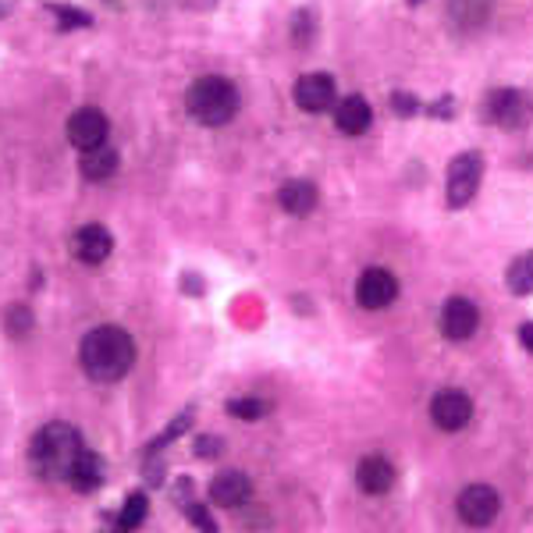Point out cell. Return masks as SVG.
Instances as JSON below:
<instances>
[{"label": "cell", "mask_w": 533, "mask_h": 533, "mask_svg": "<svg viewBox=\"0 0 533 533\" xmlns=\"http://www.w3.org/2000/svg\"><path fill=\"white\" fill-rule=\"evenodd\" d=\"M278 203H281V210L291 214V217H306V214L317 210L320 193H317L313 182H306V178H291V182H285V186L278 189Z\"/></svg>", "instance_id": "9a60e30c"}, {"label": "cell", "mask_w": 533, "mask_h": 533, "mask_svg": "<svg viewBox=\"0 0 533 533\" xmlns=\"http://www.w3.org/2000/svg\"><path fill=\"white\" fill-rule=\"evenodd\" d=\"M455 509H459V519H462L466 527H490V523L498 519L501 498H498V490H494V487L470 484L462 494H459Z\"/></svg>", "instance_id": "8992f818"}, {"label": "cell", "mask_w": 533, "mask_h": 533, "mask_svg": "<svg viewBox=\"0 0 533 533\" xmlns=\"http://www.w3.org/2000/svg\"><path fill=\"white\" fill-rule=\"evenodd\" d=\"M110 249H114V239H110V232H107L103 224H82V228L71 235V256H75L79 263H86V267L103 263V260L110 256Z\"/></svg>", "instance_id": "7c38bea8"}, {"label": "cell", "mask_w": 533, "mask_h": 533, "mask_svg": "<svg viewBox=\"0 0 533 533\" xmlns=\"http://www.w3.org/2000/svg\"><path fill=\"white\" fill-rule=\"evenodd\" d=\"M228 413H232L235 420H263V416L271 413V405H267L263 398H232V402H228Z\"/></svg>", "instance_id": "603a6c76"}, {"label": "cell", "mask_w": 533, "mask_h": 533, "mask_svg": "<svg viewBox=\"0 0 533 533\" xmlns=\"http://www.w3.org/2000/svg\"><path fill=\"white\" fill-rule=\"evenodd\" d=\"M391 110L402 114V118H413V114L420 110V103H416L413 93H395V97H391Z\"/></svg>", "instance_id": "83f0119b"}, {"label": "cell", "mask_w": 533, "mask_h": 533, "mask_svg": "<svg viewBox=\"0 0 533 533\" xmlns=\"http://www.w3.org/2000/svg\"><path fill=\"white\" fill-rule=\"evenodd\" d=\"M431 420H434L441 431H448V434H455V431H462L470 420H473V402H470V395L466 391H437L434 402H431Z\"/></svg>", "instance_id": "ba28073f"}, {"label": "cell", "mask_w": 533, "mask_h": 533, "mask_svg": "<svg viewBox=\"0 0 533 533\" xmlns=\"http://www.w3.org/2000/svg\"><path fill=\"white\" fill-rule=\"evenodd\" d=\"M82 178L86 182H107V178H114V171H118V149H110V146H93V149H82Z\"/></svg>", "instance_id": "d6986e66"}, {"label": "cell", "mask_w": 533, "mask_h": 533, "mask_svg": "<svg viewBox=\"0 0 533 533\" xmlns=\"http://www.w3.org/2000/svg\"><path fill=\"white\" fill-rule=\"evenodd\" d=\"M455 110V100L452 97H441L437 103H427V114H434V118H448Z\"/></svg>", "instance_id": "f546056e"}, {"label": "cell", "mask_w": 533, "mask_h": 533, "mask_svg": "<svg viewBox=\"0 0 533 533\" xmlns=\"http://www.w3.org/2000/svg\"><path fill=\"white\" fill-rule=\"evenodd\" d=\"M182 509H186V516H189V519H193V523L203 533H217V523H214V516H210V512H206L203 505H193V501H186Z\"/></svg>", "instance_id": "484cf974"}, {"label": "cell", "mask_w": 533, "mask_h": 533, "mask_svg": "<svg viewBox=\"0 0 533 533\" xmlns=\"http://www.w3.org/2000/svg\"><path fill=\"white\" fill-rule=\"evenodd\" d=\"M79 363L86 370L90 381L97 385H114L121 381L132 363H136V341L125 328H114V324H103L93 328L82 345H79Z\"/></svg>", "instance_id": "6da1fadb"}, {"label": "cell", "mask_w": 533, "mask_h": 533, "mask_svg": "<svg viewBox=\"0 0 533 533\" xmlns=\"http://www.w3.org/2000/svg\"><path fill=\"white\" fill-rule=\"evenodd\" d=\"M189 424H193V413H182V416H178V420H175V424H171V427H167L164 434H160L157 441H153V444H149V452H157V448H164L167 441H175V437L182 434V431H186Z\"/></svg>", "instance_id": "4316f807"}, {"label": "cell", "mask_w": 533, "mask_h": 533, "mask_svg": "<svg viewBox=\"0 0 533 533\" xmlns=\"http://www.w3.org/2000/svg\"><path fill=\"white\" fill-rule=\"evenodd\" d=\"M239 90L224 75H203L195 79L186 93V110L195 125L203 128H221L239 114Z\"/></svg>", "instance_id": "3957f363"}, {"label": "cell", "mask_w": 533, "mask_h": 533, "mask_svg": "<svg viewBox=\"0 0 533 533\" xmlns=\"http://www.w3.org/2000/svg\"><path fill=\"white\" fill-rule=\"evenodd\" d=\"M103 477H107L103 459H100L97 452L82 448V455L75 459V466H71V473H68V484L75 487V490H82V494H90V490H97V487L103 484Z\"/></svg>", "instance_id": "ac0fdd59"}, {"label": "cell", "mask_w": 533, "mask_h": 533, "mask_svg": "<svg viewBox=\"0 0 533 533\" xmlns=\"http://www.w3.org/2000/svg\"><path fill=\"white\" fill-rule=\"evenodd\" d=\"M335 97H338L335 79L324 75V71H309V75H302V79L295 82V103H299L306 114H324V110L335 103Z\"/></svg>", "instance_id": "8fae6325"}, {"label": "cell", "mask_w": 533, "mask_h": 533, "mask_svg": "<svg viewBox=\"0 0 533 533\" xmlns=\"http://www.w3.org/2000/svg\"><path fill=\"white\" fill-rule=\"evenodd\" d=\"M494 0H448V25L455 33H477L490 22Z\"/></svg>", "instance_id": "5bb4252c"}, {"label": "cell", "mask_w": 533, "mask_h": 533, "mask_svg": "<svg viewBox=\"0 0 533 533\" xmlns=\"http://www.w3.org/2000/svg\"><path fill=\"white\" fill-rule=\"evenodd\" d=\"M195 455H199V459H214V455H221V437L203 434L199 441H195Z\"/></svg>", "instance_id": "f1b7e54d"}, {"label": "cell", "mask_w": 533, "mask_h": 533, "mask_svg": "<svg viewBox=\"0 0 533 533\" xmlns=\"http://www.w3.org/2000/svg\"><path fill=\"white\" fill-rule=\"evenodd\" d=\"M249 494H252V481L245 477L243 470H224L210 484V501L221 505V509H239V505L249 501Z\"/></svg>", "instance_id": "4fadbf2b"}, {"label": "cell", "mask_w": 533, "mask_h": 533, "mask_svg": "<svg viewBox=\"0 0 533 533\" xmlns=\"http://www.w3.org/2000/svg\"><path fill=\"white\" fill-rule=\"evenodd\" d=\"M481 178H484V157L477 153V149H466V153H459L452 164H448V206L452 210H459V206H466L477 189H481Z\"/></svg>", "instance_id": "5b68a950"}, {"label": "cell", "mask_w": 533, "mask_h": 533, "mask_svg": "<svg viewBox=\"0 0 533 533\" xmlns=\"http://www.w3.org/2000/svg\"><path fill=\"white\" fill-rule=\"evenodd\" d=\"M82 448H86L82 434L71 424L53 420L47 427H40L36 437H33V444H29V466H33V473L40 481H50V484L68 481V473H71L75 459L82 455Z\"/></svg>", "instance_id": "7a4b0ae2"}, {"label": "cell", "mask_w": 533, "mask_h": 533, "mask_svg": "<svg viewBox=\"0 0 533 533\" xmlns=\"http://www.w3.org/2000/svg\"><path fill=\"white\" fill-rule=\"evenodd\" d=\"M477 328H481V309H477L470 299L455 295V299L444 302V309H441V335H444V338L466 341L477 335Z\"/></svg>", "instance_id": "30bf717a"}, {"label": "cell", "mask_w": 533, "mask_h": 533, "mask_svg": "<svg viewBox=\"0 0 533 533\" xmlns=\"http://www.w3.org/2000/svg\"><path fill=\"white\" fill-rule=\"evenodd\" d=\"M519 341L533 352V324H523V328H519Z\"/></svg>", "instance_id": "4dcf8cb0"}, {"label": "cell", "mask_w": 533, "mask_h": 533, "mask_svg": "<svg viewBox=\"0 0 533 533\" xmlns=\"http://www.w3.org/2000/svg\"><path fill=\"white\" fill-rule=\"evenodd\" d=\"M481 110H484V118L490 125H498L505 132L527 128L533 118V103L523 90H494V93H487Z\"/></svg>", "instance_id": "277c9868"}, {"label": "cell", "mask_w": 533, "mask_h": 533, "mask_svg": "<svg viewBox=\"0 0 533 533\" xmlns=\"http://www.w3.org/2000/svg\"><path fill=\"white\" fill-rule=\"evenodd\" d=\"M509 291H516V295H530L533 291V252L527 256H519L512 267H509Z\"/></svg>", "instance_id": "44dd1931"}, {"label": "cell", "mask_w": 533, "mask_h": 533, "mask_svg": "<svg viewBox=\"0 0 533 533\" xmlns=\"http://www.w3.org/2000/svg\"><path fill=\"white\" fill-rule=\"evenodd\" d=\"M4 331H7L11 338H25V335L33 331V313H29V306H7V309H4Z\"/></svg>", "instance_id": "7402d4cb"}, {"label": "cell", "mask_w": 533, "mask_h": 533, "mask_svg": "<svg viewBox=\"0 0 533 533\" xmlns=\"http://www.w3.org/2000/svg\"><path fill=\"white\" fill-rule=\"evenodd\" d=\"M370 121H374V110L363 97H345L335 107V125L345 136H363L370 128Z\"/></svg>", "instance_id": "e0dca14e"}, {"label": "cell", "mask_w": 533, "mask_h": 533, "mask_svg": "<svg viewBox=\"0 0 533 533\" xmlns=\"http://www.w3.org/2000/svg\"><path fill=\"white\" fill-rule=\"evenodd\" d=\"M53 14L61 18V29H79V25H90V14H86V11H71L68 4H53Z\"/></svg>", "instance_id": "d4e9b609"}, {"label": "cell", "mask_w": 533, "mask_h": 533, "mask_svg": "<svg viewBox=\"0 0 533 533\" xmlns=\"http://www.w3.org/2000/svg\"><path fill=\"white\" fill-rule=\"evenodd\" d=\"M409 4H413V7H416V4H424V0H409Z\"/></svg>", "instance_id": "1f68e13d"}, {"label": "cell", "mask_w": 533, "mask_h": 533, "mask_svg": "<svg viewBox=\"0 0 533 533\" xmlns=\"http://www.w3.org/2000/svg\"><path fill=\"white\" fill-rule=\"evenodd\" d=\"M146 512H149V501H146V494H128L125 498V509L118 512V530L128 533V530H139L146 519Z\"/></svg>", "instance_id": "ffe728a7"}, {"label": "cell", "mask_w": 533, "mask_h": 533, "mask_svg": "<svg viewBox=\"0 0 533 533\" xmlns=\"http://www.w3.org/2000/svg\"><path fill=\"white\" fill-rule=\"evenodd\" d=\"M110 136V121L107 114L97 110V107H79L71 118H68V143L75 149H93V146H103Z\"/></svg>", "instance_id": "9c48e42d"}, {"label": "cell", "mask_w": 533, "mask_h": 533, "mask_svg": "<svg viewBox=\"0 0 533 533\" xmlns=\"http://www.w3.org/2000/svg\"><path fill=\"white\" fill-rule=\"evenodd\" d=\"M356 484L366 494H388L395 487V466H391L385 455H366L356 470Z\"/></svg>", "instance_id": "2e32d148"}, {"label": "cell", "mask_w": 533, "mask_h": 533, "mask_svg": "<svg viewBox=\"0 0 533 533\" xmlns=\"http://www.w3.org/2000/svg\"><path fill=\"white\" fill-rule=\"evenodd\" d=\"M398 299V278L385 267H370L356 281V302L363 309H385Z\"/></svg>", "instance_id": "52a82bcc"}, {"label": "cell", "mask_w": 533, "mask_h": 533, "mask_svg": "<svg viewBox=\"0 0 533 533\" xmlns=\"http://www.w3.org/2000/svg\"><path fill=\"white\" fill-rule=\"evenodd\" d=\"M313 33H317V14L313 11H299L291 18V40H295V47H309L313 43Z\"/></svg>", "instance_id": "cb8c5ba5"}]
</instances>
